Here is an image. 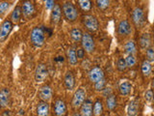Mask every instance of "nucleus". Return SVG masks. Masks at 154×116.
I'll return each instance as SVG.
<instances>
[{
	"label": "nucleus",
	"instance_id": "nucleus-1",
	"mask_svg": "<svg viewBox=\"0 0 154 116\" xmlns=\"http://www.w3.org/2000/svg\"><path fill=\"white\" fill-rule=\"evenodd\" d=\"M30 40L33 46L41 47L45 42V29L43 26H36L32 29L30 34Z\"/></svg>",
	"mask_w": 154,
	"mask_h": 116
},
{
	"label": "nucleus",
	"instance_id": "nucleus-2",
	"mask_svg": "<svg viewBox=\"0 0 154 116\" xmlns=\"http://www.w3.org/2000/svg\"><path fill=\"white\" fill-rule=\"evenodd\" d=\"M62 11L65 18L69 22L75 21L78 18V10L75 7V5L70 1H66L63 4Z\"/></svg>",
	"mask_w": 154,
	"mask_h": 116
},
{
	"label": "nucleus",
	"instance_id": "nucleus-3",
	"mask_svg": "<svg viewBox=\"0 0 154 116\" xmlns=\"http://www.w3.org/2000/svg\"><path fill=\"white\" fill-rule=\"evenodd\" d=\"M82 22H83L87 30H89L90 32H95L98 30V21L93 14H84L82 17Z\"/></svg>",
	"mask_w": 154,
	"mask_h": 116
},
{
	"label": "nucleus",
	"instance_id": "nucleus-4",
	"mask_svg": "<svg viewBox=\"0 0 154 116\" xmlns=\"http://www.w3.org/2000/svg\"><path fill=\"white\" fill-rule=\"evenodd\" d=\"M81 46L82 48L88 53H91L94 52L95 50V43L94 38L91 37V35L88 32L83 33V36H82L81 39Z\"/></svg>",
	"mask_w": 154,
	"mask_h": 116
},
{
	"label": "nucleus",
	"instance_id": "nucleus-5",
	"mask_svg": "<svg viewBox=\"0 0 154 116\" xmlns=\"http://www.w3.org/2000/svg\"><path fill=\"white\" fill-rule=\"evenodd\" d=\"M132 21L137 28H142L146 23V17L144 12L141 7H135L132 11Z\"/></svg>",
	"mask_w": 154,
	"mask_h": 116
},
{
	"label": "nucleus",
	"instance_id": "nucleus-6",
	"mask_svg": "<svg viewBox=\"0 0 154 116\" xmlns=\"http://www.w3.org/2000/svg\"><path fill=\"white\" fill-rule=\"evenodd\" d=\"M85 101H86V91L83 88H78L74 92L73 97H72V101H71L72 108L75 109L80 108Z\"/></svg>",
	"mask_w": 154,
	"mask_h": 116
},
{
	"label": "nucleus",
	"instance_id": "nucleus-7",
	"mask_svg": "<svg viewBox=\"0 0 154 116\" xmlns=\"http://www.w3.org/2000/svg\"><path fill=\"white\" fill-rule=\"evenodd\" d=\"M13 30V22L11 19L4 21L0 25V43H3L7 40V38Z\"/></svg>",
	"mask_w": 154,
	"mask_h": 116
},
{
	"label": "nucleus",
	"instance_id": "nucleus-8",
	"mask_svg": "<svg viewBox=\"0 0 154 116\" xmlns=\"http://www.w3.org/2000/svg\"><path fill=\"white\" fill-rule=\"evenodd\" d=\"M88 76H89V79L91 82L93 83H96L100 80H102L105 79V74H104V71L101 69L100 67H94L89 71L88 72Z\"/></svg>",
	"mask_w": 154,
	"mask_h": 116
},
{
	"label": "nucleus",
	"instance_id": "nucleus-9",
	"mask_svg": "<svg viewBox=\"0 0 154 116\" xmlns=\"http://www.w3.org/2000/svg\"><path fill=\"white\" fill-rule=\"evenodd\" d=\"M48 76V69L45 64L43 63H40L38 64L37 68H36V71H35V80L38 83H42L43 82L46 77Z\"/></svg>",
	"mask_w": 154,
	"mask_h": 116
},
{
	"label": "nucleus",
	"instance_id": "nucleus-10",
	"mask_svg": "<svg viewBox=\"0 0 154 116\" xmlns=\"http://www.w3.org/2000/svg\"><path fill=\"white\" fill-rule=\"evenodd\" d=\"M53 112L55 116H66L67 108L66 105L64 100L62 99H56L53 105Z\"/></svg>",
	"mask_w": 154,
	"mask_h": 116
},
{
	"label": "nucleus",
	"instance_id": "nucleus-11",
	"mask_svg": "<svg viewBox=\"0 0 154 116\" xmlns=\"http://www.w3.org/2000/svg\"><path fill=\"white\" fill-rule=\"evenodd\" d=\"M22 14L27 18H33L36 14V6L33 1H24L21 5Z\"/></svg>",
	"mask_w": 154,
	"mask_h": 116
},
{
	"label": "nucleus",
	"instance_id": "nucleus-12",
	"mask_svg": "<svg viewBox=\"0 0 154 116\" xmlns=\"http://www.w3.org/2000/svg\"><path fill=\"white\" fill-rule=\"evenodd\" d=\"M132 32V27L130 22L127 19H122L120 21L118 25V34L122 37H126L130 35Z\"/></svg>",
	"mask_w": 154,
	"mask_h": 116
},
{
	"label": "nucleus",
	"instance_id": "nucleus-13",
	"mask_svg": "<svg viewBox=\"0 0 154 116\" xmlns=\"http://www.w3.org/2000/svg\"><path fill=\"white\" fill-rule=\"evenodd\" d=\"M53 96V90L50 85L48 84H43L40 90H38V97H40L41 101L43 102H48L52 99Z\"/></svg>",
	"mask_w": 154,
	"mask_h": 116
},
{
	"label": "nucleus",
	"instance_id": "nucleus-14",
	"mask_svg": "<svg viewBox=\"0 0 154 116\" xmlns=\"http://www.w3.org/2000/svg\"><path fill=\"white\" fill-rule=\"evenodd\" d=\"M12 100L11 91L9 88H2L0 90V104H1L2 108H6L10 105Z\"/></svg>",
	"mask_w": 154,
	"mask_h": 116
},
{
	"label": "nucleus",
	"instance_id": "nucleus-15",
	"mask_svg": "<svg viewBox=\"0 0 154 116\" xmlns=\"http://www.w3.org/2000/svg\"><path fill=\"white\" fill-rule=\"evenodd\" d=\"M64 84L69 91H72L75 87V77L71 71H67L64 77Z\"/></svg>",
	"mask_w": 154,
	"mask_h": 116
},
{
	"label": "nucleus",
	"instance_id": "nucleus-16",
	"mask_svg": "<svg viewBox=\"0 0 154 116\" xmlns=\"http://www.w3.org/2000/svg\"><path fill=\"white\" fill-rule=\"evenodd\" d=\"M37 116H48L50 112V108L47 102L41 101L37 105Z\"/></svg>",
	"mask_w": 154,
	"mask_h": 116
},
{
	"label": "nucleus",
	"instance_id": "nucleus-17",
	"mask_svg": "<svg viewBox=\"0 0 154 116\" xmlns=\"http://www.w3.org/2000/svg\"><path fill=\"white\" fill-rule=\"evenodd\" d=\"M93 102L91 100H86L84 104L80 108V114L81 116H94L93 113Z\"/></svg>",
	"mask_w": 154,
	"mask_h": 116
},
{
	"label": "nucleus",
	"instance_id": "nucleus-18",
	"mask_svg": "<svg viewBox=\"0 0 154 116\" xmlns=\"http://www.w3.org/2000/svg\"><path fill=\"white\" fill-rule=\"evenodd\" d=\"M62 8L59 4H56L54 8L51 10V17H50V19H51V22L53 24H57L59 23L61 18H62Z\"/></svg>",
	"mask_w": 154,
	"mask_h": 116
},
{
	"label": "nucleus",
	"instance_id": "nucleus-19",
	"mask_svg": "<svg viewBox=\"0 0 154 116\" xmlns=\"http://www.w3.org/2000/svg\"><path fill=\"white\" fill-rule=\"evenodd\" d=\"M139 45L141 47V48H143V50H147L148 47H150V45H151L150 34L143 33L139 39Z\"/></svg>",
	"mask_w": 154,
	"mask_h": 116
},
{
	"label": "nucleus",
	"instance_id": "nucleus-20",
	"mask_svg": "<svg viewBox=\"0 0 154 116\" xmlns=\"http://www.w3.org/2000/svg\"><path fill=\"white\" fill-rule=\"evenodd\" d=\"M140 103L138 100H132L127 106V115L128 116H137L139 112Z\"/></svg>",
	"mask_w": 154,
	"mask_h": 116
},
{
	"label": "nucleus",
	"instance_id": "nucleus-21",
	"mask_svg": "<svg viewBox=\"0 0 154 116\" xmlns=\"http://www.w3.org/2000/svg\"><path fill=\"white\" fill-rule=\"evenodd\" d=\"M67 60L71 66H75L78 63V58L76 55V50L73 47H70L67 50Z\"/></svg>",
	"mask_w": 154,
	"mask_h": 116
},
{
	"label": "nucleus",
	"instance_id": "nucleus-22",
	"mask_svg": "<svg viewBox=\"0 0 154 116\" xmlns=\"http://www.w3.org/2000/svg\"><path fill=\"white\" fill-rule=\"evenodd\" d=\"M119 90L122 96H128L132 91V84L129 81H123L120 83Z\"/></svg>",
	"mask_w": 154,
	"mask_h": 116
},
{
	"label": "nucleus",
	"instance_id": "nucleus-23",
	"mask_svg": "<svg viewBox=\"0 0 154 116\" xmlns=\"http://www.w3.org/2000/svg\"><path fill=\"white\" fill-rule=\"evenodd\" d=\"M123 48H124L125 53H127V55H134V53H136L137 51V47L134 41L126 42L124 44Z\"/></svg>",
	"mask_w": 154,
	"mask_h": 116
},
{
	"label": "nucleus",
	"instance_id": "nucleus-24",
	"mask_svg": "<svg viewBox=\"0 0 154 116\" xmlns=\"http://www.w3.org/2000/svg\"><path fill=\"white\" fill-rule=\"evenodd\" d=\"M21 16H22L21 6H16V8L14 9V11L12 12V14H11V21L13 23H17L20 21Z\"/></svg>",
	"mask_w": 154,
	"mask_h": 116
},
{
	"label": "nucleus",
	"instance_id": "nucleus-25",
	"mask_svg": "<svg viewBox=\"0 0 154 116\" xmlns=\"http://www.w3.org/2000/svg\"><path fill=\"white\" fill-rule=\"evenodd\" d=\"M117 105H118V101H117L116 95L112 94L109 97H107V99H106V108L109 110H114L117 108Z\"/></svg>",
	"mask_w": 154,
	"mask_h": 116
},
{
	"label": "nucleus",
	"instance_id": "nucleus-26",
	"mask_svg": "<svg viewBox=\"0 0 154 116\" xmlns=\"http://www.w3.org/2000/svg\"><path fill=\"white\" fill-rule=\"evenodd\" d=\"M141 70H142V74L143 75V76H149L151 74V71H152L151 64L147 60H143L142 63Z\"/></svg>",
	"mask_w": 154,
	"mask_h": 116
},
{
	"label": "nucleus",
	"instance_id": "nucleus-27",
	"mask_svg": "<svg viewBox=\"0 0 154 116\" xmlns=\"http://www.w3.org/2000/svg\"><path fill=\"white\" fill-rule=\"evenodd\" d=\"M103 112V104L100 100L95 101L93 106V113L94 116H100Z\"/></svg>",
	"mask_w": 154,
	"mask_h": 116
},
{
	"label": "nucleus",
	"instance_id": "nucleus-28",
	"mask_svg": "<svg viewBox=\"0 0 154 116\" xmlns=\"http://www.w3.org/2000/svg\"><path fill=\"white\" fill-rule=\"evenodd\" d=\"M70 38L74 42H81L82 36H83V32L81 31L79 28H72L70 30Z\"/></svg>",
	"mask_w": 154,
	"mask_h": 116
},
{
	"label": "nucleus",
	"instance_id": "nucleus-29",
	"mask_svg": "<svg viewBox=\"0 0 154 116\" xmlns=\"http://www.w3.org/2000/svg\"><path fill=\"white\" fill-rule=\"evenodd\" d=\"M80 8L83 10L84 12H90L91 9V2L90 0H79L78 2Z\"/></svg>",
	"mask_w": 154,
	"mask_h": 116
},
{
	"label": "nucleus",
	"instance_id": "nucleus-30",
	"mask_svg": "<svg viewBox=\"0 0 154 116\" xmlns=\"http://www.w3.org/2000/svg\"><path fill=\"white\" fill-rule=\"evenodd\" d=\"M126 63H125V59L123 57H119L118 61H117V69L119 71V72H124L126 70Z\"/></svg>",
	"mask_w": 154,
	"mask_h": 116
},
{
	"label": "nucleus",
	"instance_id": "nucleus-31",
	"mask_svg": "<svg viewBox=\"0 0 154 116\" xmlns=\"http://www.w3.org/2000/svg\"><path fill=\"white\" fill-rule=\"evenodd\" d=\"M95 3H96L97 8L99 10H101V11H105L110 5V1H108V0H97Z\"/></svg>",
	"mask_w": 154,
	"mask_h": 116
},
{
	"label": "nucleus",
	"instance_id": "nucleus-32",
	"mask_svg": "<svg viewBox=\"0 0 154 116\" xmlns=\"http://www.w3.org/2000/svg\"><path fill=\"white\" fill-rule=\"evenodd\" d=\"M124 59H125V63H126L127 68H132L136 65V63H137V60L134 55H127L126 58H124Z\"/></svg>",
	"mask_w": 154,
	"mask_h": 116
},
{
	"label": "nucleus",
	"instance_id": "nucleus-33",
	"mask_svg": "<svg viewBox=\"0 0 154 116\" xmlns=\"http://www.w3.org/2000/svg\"><path fill=\"white\" fill-rule=\"evenodd\" d=\"M146 60H147L149 63L154 62V47H150L147 48L146 52Z\"/></svg>",
	"mask_w": 154,
	"mask_h": 116
},
{
	"label": "nucleus",
	"instance_id": "nucleus-34",
	"mask_svg": "<svg viewBox=\"0 0 154 116\" xmlns=\"http://www.w3.org/2000/svg\"><path fill=\"white\" fill-rule=\"evenodd\" d=\"M10 5H11V3L7 1L0 2V16H2V14H4L8 11L10 8Z\"/></svg>",
	"mask_w": 154,
	"mask_h": 116
},
{
	"label": "nucleus",
	"instance_id": "nucleus-35",
	"mask_svg": "<svg viewBox=\"0 0 154 116\" xmlns=\"http://www.w3.org/2000/svg\"><path fill=\"white\" fill-rule=\"evenodd\" d=\"M106 88V79H102V80H100L98 82H96V83H94V89L96 91H103L104 89Z\"/></svg>",
	"mask_w": 154,
	"mask_h": 116
},
{
	"label": "nucleus",
	"instance_id": "nucleus-36",
	"mask_svg": "<svg viewBox=\"0 0 154 116\" xmlns=\"http://www.w3.org/2000/svg\"><path fill=\"white\" fill-rule=\"evenodd\" d=\"M153 97H154V92L152 89L146 91V93H144V99H146V102H151L153 100Z\"/></svg>",
	"mask_w": 154,
	"mask_h": 116
},
{
	"label": "nucleus",
	"instance_id": "nucleus-37",
	"mask_svg": "<svg viewBox=\"0 0 154 116\" xmlns=\"http://www.w3.org/2000/svg\"><path fill=\"white\" fill-rule=\"evenodd\" d=\"M85 53H86V51L82 47L77 48V50H76V55H77V58H78V60L79 59H81V60L84 59V58H85Z\"/></svg>",
	"mask_w": 154,
	"mask_h": 116
},
{
	"label": "nucleus",
	"instance_id": "nucleus-38",
	"mask_svg": "<svg viewBox=\"0 0 154 116\" xmlns=\"http://www.w3.org/2000/svg\"><path fill=\"white\" fill-rule=\"evenodd\" d=\"M55 5H56V3H55V1H53V0H47V1H45V8L48 10H52L54 8Z\"/></svg>",
	"mask_w": 154,
	"mask_h": 116
},
{
	"label": "nucleus",
	"instance_id": "nucleus-39",
	"mask_svg": "<svg viewBox=\"0 0 154 116\" xmlns=\"http://www.w3.org/2000/svg\"><path fill=\"white\" fill-rule=\"evenodd\" d=\"M102 92H103V95L106 97H109L110 95H112V89H111L110 87H106Z\"/></svg>",
	"mask_w": 154,
	"mask_h": 116
},
{
	"label": "nucleus",
	"instance_id": "nucleus-40",
	"mask_svg": "<svg viewBox=\"0 0 154 116\" xmlns=\"http://www.w3.org/2000/svg\"><path fill=\"white\" fill-rule=\"evenodd\" d=\"M1 116H13V113L11 110H4L1 113Z\"/></svg>",
	"mask_w": 154,
	"mask_h": 116
},
{
	"label": "nucleus",
	"instance_id": "nucleus-41",
	"mask_svg": "<svg viewBox=\"0 0 154 116\" xmlns=\"http://www.w3.org/2000/svg\"><path fill=\"white\" fill-rule=\"evenodd\" d=\"M71 116H81V114H80V112H78V111H75V112L71 114Z\"/></svg>",
	"mask_w": 154,
	"mask_h": 116
},
{
	"label": "nucleus",
	"instance_id": "nucleus-42",
	"mask_svg": "<svg viewBox=\"0 0 154 116\" xmlns=\"http://www.w3.org/2000/svg\"><path fill=\"white\" fill-rule=\"evenodd\" d=\"M152 87H153V88H154V79L152 80Z\"/></svg>",
	"mask_w": 154,
	"mask_h": 116
},
{
	"label": "nucleus",
	"instance_id": "nucleus-43",
	"mask_svg": "<svg viewBox=\"0 0 154 116\" xmlns=\"http://www.w3.org/2000/svg\"><path fill=\"white\" fill-rule=\"evenodd\" d=\"M1 108H2V105H1V104H0V111H1Z\"/></svg>",
	"mask_w": 154,
	"mask_h": 116
},
{
	"label": "nucleus",
	"instance_id": "nucleus-44",
	"mask_svg": "<svg viewBox=\"0 0 154 116\" xmlns=\"http://www.w3.org/2000/svg\"><path fill=\"white\" fill-rule=\"evenodd\" d=\"M153 43H154V34H153Z\"/></svg>",
	"mask_w": 154,
	"mask_h": 116
},
{
	"label": "nucleus",
	"instance_id": "nucleus-45",
	"mask_svg": "<svg viewBox=\"0 0 154 116\" xmlns=\"http://www.w3.org/2000/svg\"><path fill=\"white\" fill-rule=\"evenodd\" d=\"M153 99H154V97H153Z\"/></svg>",
	"mask_w": 154,
	"mask_h": 116
},
{
	"label": "nucleus",
	"instance_id": "nucleus-46",
	"mask_svg": "<svg viewBox=\"0 0 154 116\" xmlns=\"http://www.w3.org/2000/svg\"><path fill=\"white\" fill-rule=\"evenodd\" d=\"M114 116H116V115H114Z\"/></svg>",
	"mask_w": 154,
	"mask_h": 116
}]
</instances>
